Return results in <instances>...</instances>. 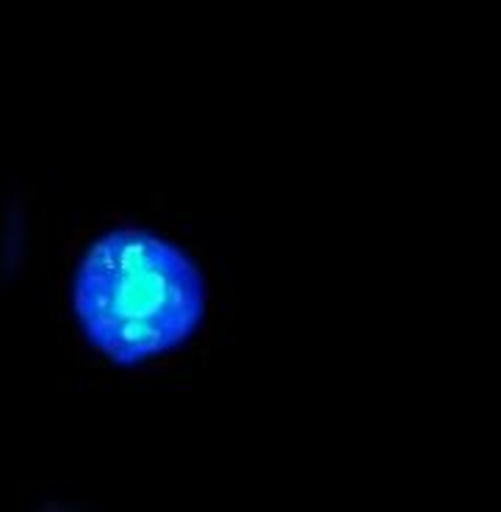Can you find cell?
<instances>
[{
  "instance_id": "cell-1",
  "label": "cell",
  "mask_w": 501,
  "mask_h": 512,
  "mask_svg": "<svg viewBox=\"0 0 501 512\" xmlns=\"http://www.w3.org/2000/svg\"><path fill=\"white\" fill-rule=\"evenodd\" d=\"M72 305L97 352L136 366L178 349L200 330L205 280L180 247L147 230L120 227L86 250Z\"/></svg>"
}]
</instances>
